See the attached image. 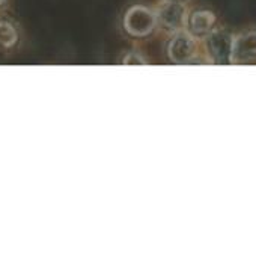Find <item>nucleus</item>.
I'll use <instances>...</instances> for the list:
<instances>
[{
    "label": "nucleus",
    "instance_id": "obj_1",
    "mask_svg": "<svg viewBox=\"0 0 256 258\" xmlns=\"http://www.w3.org/2000/svg\"><path fill=\"white\" fill-rule=\"evenodd\" d=\"M232 44L234 38L229 32L220 29L210 35L208 38V50L219 65H228L232 62Z\"/></svg>",
    "mask_w": 256,
    "mask_h": 258
},
{
    "label": "nucleus",
    "instance_id": "obj_2",
    "mask_svg": "<svg viewBox=\"0 0 256 258\" xmlns=\"http://www.w3.org/2000/svg\"><path fill=\"white\" fill-rule=\"evenodd\" d=\"M155 26V15L142 6L131 8L125 17V27L131 35L145 36L148 35Z\"/></svg>",
    "mask_w": 256,
    "mask_h": 258
},
{
    "label": "nucleus",
    "instance_id": "obj_3",
    "mask_svg": "<svg viewBox=\"0 0 256 258\" xmlns=\"http://www.w3.org/2000/svg\"><path fill=\"white\" fill-rule=\"evenodd\" d=\"M195 54V42L192 36L186 32H180L174 36L169 45V56L177 63L189 62Z\"/></svg>",
    "mask_w": 256,
    "mask_h": 258
},
{
    "label": "nucleus",
    "instance_id": "obj_4",
    "mask_svg": "<svg viewBox=\"0 0 256 258\" xmlns=\"http://www.w3.org/2000/svg\"><path fill=\"white\" fill-rule=\"evenodd\" d=\"M256 57V32L240 35L232 44V60L244 62Z\"/></svg>",
    "mask_w": 256,
    "mask_h": 258
},
{
    "label": "nucleus",
    "instance_id": "obj_5",
    "mask_svg": "<svg viewBox=\"0 0 256 258\" xmlns=\"http://www.w3.org/2000/svg\"><path fill=\"white\" fill-rule=\"evenodd\" d=\"M160 20L169 29H180L186 21V8L180 2H167L160 9Z\"/></svg>",
    "mask_w": 256,
    "mask_h": 258
},
{
    "label": "nucleus",
    "instance_id": "obj_6",
    "mask_svg": "<svg viewBox=\"0 0 256 258\" xmlns=\"http://www.w3.org/2000/svg\"><path fill=\"white\" fill-rule=\"evenodd\" d=\"M214 20H216L214 14L207 12V11H199V12H195L192 15L190 27L196 35H204V33L211 30V27L214 24Z\"/></svg>",
    "mask_w": 256,
    "mask_h": 258
},
{
    "label": "nucleus",
    "instance_id": "obj_7",
    "mask_svg": "<svg viewBox=\"0 0 256 258\" xmlns=\"http://www.w3.org/2000/svg\"><path fill=\"white\" fill-rule=\"evenodd\" d=\"M17 41V32L15 29L5 21H0V44L5 47H11Z\"/></svg>",
    "mask_w": 256,
    "mask_h": 258
},
{
    "label": "nucleus",
    "instance_id": "obj_8",
    "mask_svg": "<svg viewBox=\"0 0 256 258\" xmlns=\"http://www.w3.org/2000/svg\"><path fill=\"white\" fill-rule=\"evenodd\" d=\"M124 63L125 65H145V60L142 57H139L137 54H128L124 59Z\"/></svg>",
    "mask_w": 256,
    "mask_h": 258
},
{
    "label": "nucleus",
    "instance_id": "obj_9",
    "mask_svg": "<svg viewBox=\"0 0 256 258\" xmlns=\"http://www.w3.org/2000/svg\"><path fill=\"white\" fill-rule=\"evenodd\" d=\"M169 2H180V3H181V2H184V0H169Z\"/></svg>",
    "mask_w": 256,
    "mask_h": 258
},
{
    "label": "nucleus",
    "instance_id": "obj_10",
    "mask_svg": "<svg viewBox=\"0 0 256 258\" xmlns=\"http://www.w3.org/2000/svg\"><path fill=\"white\" fill-rule=\"evenodd\" d=\"M3 2H5V0H0V5H2V3H3Z\"/></svg>",
    "mask_w": 256,
    "mask_h": 258
}]
</instances>
